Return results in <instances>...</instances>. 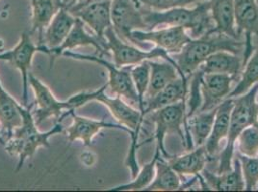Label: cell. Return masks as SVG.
<instances>
[{
  "instance_id": "obj_1",
  "label": "cell",
  "mask_w": 258,
  "mask_h": 192,
  "mask_svg": "<svg viewBox=\"0 0 258 192\" xmlns=\"http://www.w3.org/2000/svg\"><path fill=\"white\" fill-rule=\"evenodd\" d=\"M142 11L149 30H153L159 25L179 26L189 31L192 39H198L214 28L208 0L199 2L194 8L179 7L166 11L143 8Z\"/></svg>"
},
{
  "instance_id": "obj_2",
  "label": "cell",
  "mask_w": 258,
  "mask_h": 192,
  "mask_svg": "<svg viewBox=\"0 0 258 192\" xmlns=\"http://www.w3.org/2000/svg\"><path fill=\"white\" fill-rule=\"evenodd\" d=\"M257 93L258 83L246 93L233 98L234 104L230 115L226 147L220 155L217 173H224L232 169L237 138L245 129L257 122Z\"/></svg>"
},
{
  "instance_id": "obj_3",
  "label": "cell",
  "mask_w": 258,
  "mask_h": 192,
  "mask_svg": "<svg viewBox=\"0 0 258 192\" xmlns=\"http://www.w3.org/2000/svg\"><path fill=\"white\" fill-rule=\"evenodd\" d=\"M244 47L245 43L226 35L205 34L198 39H192L179 53L175 54L173 60L184 74L190 76L212 54L219 51L238 54Z\"/></svg>"
},
{
  "instance_id": "obj_4",
  "label": "cell",
  "mask_w": 258,
  "mask_h": 192,
  "mask_svg": "<svg viewBox=\"0 0 258 192\" xmlns=\"http://www.w3.org/2000/svg\"><path fill=\"white\" fill-rule=\"evenodd\" d=\"M146 118L154 124L153 136L146 142L155 139L156 147L160 149L164 159L169 160L172 157L165 147V138L169 134L177 135L187 149L195 147L187 124V100L155 110L149 113Z\"/></svg>"
},
{
  "instance_id": "obj_5",
  "label": "cell",
  "mask_w": 258,
  "mask_h": 192,
  "mask_svg": "<svg viewBox=\"0 0 258 192\" xmlns=\"http://www.w3.org/2000/svg\"><path fill=\"white\" fill-rule=\"evenodd\" d=\"M104 37L107 41L108 50L112 54L114 64L118 67L134 66L146 61H152L157 58H162L163 60L170 62L177 68L182 79L189 80V78L181 71L176 62L173 60V58L170 57V54L161 48L156 46L151 50H143L141 48H138L137 46L127 42H124L122 39H120L118 34L114 30L113 26L108 28L104 34Z\"/></svg>"
},
{
  "instance_id": "obj_6",
  "label": "cell",
  "mask_w": 258,
  "mask_h": 192,
  "mask_svg": "<svg viewBox=\"0 0 258 192\" xmlns=\"http://www.w3.org/2000/svg\"><path fill=\"white\" fill-rule=\"evenodd\" d=\"M62 56L77 60L91 62L102 65L108 71V86H110L113 93L120 96L133 104H137L138 106V95L135 89V86L132 81V77L130 74L131 66L126 67H118L114 63H110L104 58L100 56L85 55V54L76 53L71 51H64Z\"/></svg>"
},
{
  "instance_id": "obj_7",
  "label": "cell",
  "mask_w": 258,
  "mask_h": 192,
  "mask_svg": "<svg viewBox=\"0 0 258 192\" xmlns=\"http://www.w3.org/2000/svg\"><path fill=\"white\" fill-rule=\"evenodd\" d=\"M42 52L48 55V49L45 45H36L33 42L30 33H22L17 45L10 50L0 53V61L7 62L16 67L22 75V96L24 106L28 105V76L32 66L35 54Z\"/></svg>"
},
{
  "instance_id": "obj_8",
  "label": "cell",
  "mask_w": 258,
  "mask_h": 192,
  "mask_svg": "<svg viewBox=\"0 0 258 192\" xmlns=\"http://www.w3.org/2000/svg\"><path fill=\"white\" fill-rule=\"evenodd\" d=\"M64 127L61 121H57L54 127L46 132L39 130L22 136H11L5 141V150L11 156H18L19 161L16 168L18 173L27 159H31L40 147L49 148V139L57 134L64 133Z\"/></svg>"
},
{
  "instance_id": "obj_9",
  "label": "cell",
  "mask_w": 258,
  "mask_h": 192,
  "mask_svg": "<svg viewBox=\"0 0 258 192\" xmlns=\"http://www.w3.org/2000/svg\"><path fill=\"white\" fill-rule=\"evenodd\" d=\"M28 83L32 88L35 95L36 109L33 112L37 125L50 118H55L57 121H61L67 116H70V108L67 100L60 101L54 95L51 89L43 83L39 78L32 73H29Z\"/></svg>"
},
{
  "instance_id": "obj_10",
  "label": "cell",
  "mask_w": 258,
  "mask_h": 192,
  "mask_svg": "<svg viewBox=\"0 0 258 192\" xmlns=\"http://www.w3.org/2000/svg\"><path fill=\"white\" fill-rule=\"evenodd\" d=\"M111 17L114 30L124 42L134 44L131 33L149 30L143 11L134 0H112Z\"/></svg>"
},
{
  "instance_id": "obj_11",
  "label": "cell",
  "mask_w": 258,
  "mask_h": 192,
  "mask_svg": "<svg viewBox=\"0 0 258 192\" xmlns=\"http://www.w3.org/2000/svg\"><path fill=\"white\" fill-rule=\"evenodd\" d=\"M134 44L138 43H153L169 54H178L192 38L187 30L179 26H168L161 29L153 30H135L131 33Z\"/></svg>"
},
{
  "instance_id": "obj_12",
  "label": "cell",
  "mask_w": 258,
  "mask_h": 192,
  "mask_svg": "<svg viewBox=\"0 0 258 192\" xmlns=\"http://www.w3.org/2000/svg\"><path fill=\"white\" fill-rule=\"evenodd\" d=\"M234 16L237 32L239 35L245 34L244 66L254 51L252 38L254 35L258 37L257 0H235Z\"/></svg>"
},
{
  "instance_id": "obj_13",
  "label": "cell",
  "mask_w": 258,
  "mask_h": 192,
  "mask_svg": "<svg viewBox=\"0 0 258 192\" xmlns=\"http://www.w3.org/2000/svg\"><path fill=\"white\" fill-rule=\"evenodd\" d=\"M75 111L76 110L70 111V116L73 118V121L68 128L64 129V133L70 144L74 143L76 140H80L84 146H91L94 138L104 129L122 130L131 135V131L120 124H113L104 120L81 117L76 115Z\"/></svg>"
},
{
  "instance_id": "obj_14",
  "label": "cell",
  "mask_w": 258,
  "mask_h": 192,
  "mask_svg": "<svg viewBox=\"0 0 258 192\" xmlns=\"http://www.w3.org/2000/svg\"><path fill=\"white\" fill-rule=\"evenodd\" d=\"M80 46H92L96 49L97 54L100 57L103 55H109L110 52L108 50L107 41L106 39H102L97 37V35H91L87 32L85 29V23L80 19L76 18V23L72 28L71 32L66 38L64 43H62L59 47L55 49H49L48 55L50 56V64L52 66L53 61L58 57L62 56L64 51H71L76 47Z\"/></svg>"
},
{
  "instance_id": "obj_15",
  "label": "cell",
  "mask_w": 258,
  "mask_h": 192,
  "mask_svg": "<svg viewBox=\"0 0 258 192\" xmlns=\"http://www.w3.org/2000/svg\"><path fill=\"white\" fill-rule=\"evenodd\" d=\"M236 77L231 75L204 74L201 82L202 105L199 112L209 111L218 107L224 100L228 98L232 90V84Z\"/></svg>"
},
{
  "instance_id": "obj_16",
  "label": "cell",
  "mask_w": 258,
  "mask_h": 192,
  "mask_svg": "<svg viewBox=\"0 0 258 192\" xmlns=\"http://www.w3.org/2000/svg\"><path fill=\"white\" fill-rule=\"evenodd\" d=\"M111 5L112 0L96 1L72 12V14L88 25L97 37L104 39L106 30L113 26Z\"/></svg>"
},
{
  "instance_id": "obj_17",
  "label": "cell",
  "mask_w": 258,
  "mask_h": 192,
  "mask_svg": "<svg viewBox=\"0 0 258 192\" xmlns=\"http://www.w3.org/2000/svg\"><path fill=\"white\" fill-rule=\"evenodd\" d=\"M214 28L208 34H222L239 40L235 26V0H208Z\"/></svg>"
},
{
  "instance_id": "obj_18",
  "label": "cell",
  "mask_w": 258,
  "mask_h": 192,
  "mask_svg": "<svg viewBox=\"0 0 258 192\" xmlns=\"http://www.w3.org/2000/svg\"><path fill=\"white\" fill-rule=\"evenodd\" d=\"M233 104V98H226L217 108L212 131L205 143V150L210 158L215 157L220 152L221 142L227 138Z\"/></svg>"
},
{
  "instance_id": "obj_19",
  "label": "cell",
  "mask_w": 258,
  "mask_h": 192,
  "mask_svg": "<svg viewBox=\"0 0 258 192\" xmlns=\"http://www.w3.org/2000/svg\"><path fill=\"white\" fill-rule=\"evenodd\" d=\"M209 190L216 191H242L245 190V181L242 174L241 163L238 158L233 159V167L224 173L214 174L205 170L201 173Z\"/></svg>"
},
{
  "instance_id": "obj_20",
  "label": "cell",
  "mask_w": 258,
  "mask_h": 192,
  "mask_svg": "<svg viewBox=\"0 0 258 192\" xmlns=\"http://www.w3.org/2000/svg\"><path fill=\"white\" fill-rule=\"evenodd\" d=\"M76 17L66 8H60L43 34V45L55 49L64 43L76 23Z\"/></svg>"
},
{
  "instance_id": "obj_21",
  "label": "cell",
  "mask_w": 258,
  "mask_h": 192,
  "mask_svg": "<svg viewBox=\"0 0 258 192\" xmlns=\"http://www.w3.org/2000/svg\"><path fill=\"white\" fill-rule=\"evenodd\" d=\"M210 157L208 156L205 145L196 147L190 152L181 155L171 157L168 160L172 169L181 178L183 176H200L205 169V165Z\"/></svg>"
},
{
  "instance_id": "obj_22",
  "label": "cell",
  "mask_w": 258,
  "mask_h": 192,
  "mask_svg": "<svg viewBox=\"0 0 258 192\" xmlns=\"http://www.w3.org/2000/svg\"><path fill=\"white\" fill-rule=\"evenodd\" d=\"M21 104L9 94L0 82V127L4 139H9L16 129L21 127L22 117Z\"/></svg>"
},
{
  "instance_id": "obj_23",
  "label": "cell",
  "mask_w": 258,
  "mask_h": 192,
  "mask_svg": "<svg viewBox=\"0 0 258 192\" xmlns=\"http://www.w3.org/2000/svg\"><path fill=\"white\" fill-rule=\"evenodd\" d=\"M188 84L189 80H184L181 77H179L170 85L164 87L157 94L151 97V99H148L146 101L145 108L146 116L149 113L160 108L166 107L183 100H187Z\"/></svg>"
},
{
  "instance_id": "obj_24",
  "label": "cell",
  "mask_w": 258,
  "mask_h": 192,
  "mask_svg": "<svg viewBox=\"0 0 258 192\" xmlns=\"http://www.w3.org/2000/svg\"><path fill=\"white\" fill-rule=\"evenodd\" d=\"M243 66V60L237 55L228 51H219L209 56L199 68L204 74L231 75L238 77Z\"/></svg>"
},
{
  "instance_id": "obj_25",
  "label": "cell",
  "mask_w": 258,
  "mask_h": 192,
  "mask_svg": "<svg viewBox=\"0 0 258 192\" xmlns=\"http://www.w3.org/2000/svg\"><path fill=\"white\" fill-rule=\"evenodd\" d=\"M181 177L173 170L168 160L159 157L155 165V176L146 191H175L181 190Z\"/></svg>"
},
{
  "instance_id": "obj_26",
  "label": "cell",
  "mask_w": 258,
  "mask_h": 192,
  "mask_svg": "<svg viewBox=\"0 0 258 192\" xmlns=\"http://www.w3.org/2000/svg\"><path fill=\"white\" fill-rule=\"evenodd\" d=\"M151 78L150 85L146 94V101L157 94L160 90L180 77L177 68L170 62L150 61Z\"/></svg>"
},
{
  "instance_id": "obj_27",
  "label": "cell",
  "mask_w": 258,
  "mask_h": 192,
  "mask_svg": "<svg viewBox=\"0 0 258 192\" xmlns=\"http://www.w3.org/2000/svg\"><path fill=\"white\" fill-rule=\"evenodd\" d=\"M217 108L209 111L197 112L193 116L187 118L188 130L195 147L205 145L210 136L215 120Z\"/></svg>"
},
{
  "instance_id": "obj_28",
  "label": "cell",
  "mask_w": 258,
  "mask_h": 192,
  "mask_svg": "<svg viewBox=\"0 0 258 192\" xmlns=\"http://www.w3.org/2000/svg\"><path fill=\"white\" fill-rule=\"evenodd\" d=\"M32 4V28L31 32L38 33L39 44L43 45V34L60 10L56 0H31Z\"/></svg>"
},
{
  "instance_id": "obj_29",
  "label": "cell",
  "mask_w": 258,
  "mask_h": 192,
  "mask_svg": "<svg viewBox=\"0 0 258 192\" xmlns=\"http://www.w3.org/2000/svg\"><path fill=\"white\" fill-rule=\"evenodd\" d=\"M160 149L156 147L154 157L151 161L146 163L142 169L140 168L139 173L135 178L132 179V181L124 184H120L118 186H115L111 188V191H140L146 190V188L150 185L151 181H153V178L155 176V165L158 158L160 157Z\"/></svg>"
},
{
  "instance_id": "obj_30",
  "label": "cell",
  "mask_w": 258,
  "mask_h": 192,
  "mask_svg": "<svg viewBox=\"0 0 258 192\" xmlns=\"http://www.w3.org/2000/svg\"><path fill=\"white\" fill-rule=\"evenodd\" d=\"M130 74L138 95V109L142 117L146 118L145 108H146V94L150 85L151 78V65L150 61L143 62L142 64L131 66Z\"/></svg>"
},
{
  "instance_id": "obj_31",
  "label": "cell",
  "mask_w": 258,
  "mask_h": 192,
  "mask_svg": "<svg viewBox=\"0 0 258 192\" xmlns=\"http://www.w3.org/2000/svg\"><path fill=\"white\" fill-rule=\"evenodd\" d=\"M242 77L235 87L232 88L228 98H235L247 92L252 86L258 83V48L253 51L247 64Z\"/></svg>"
},
{
  "instance_id": "obj_32",
  "label": "cell",
  "mask_w": 258,
  "mask_h": 192,
  "mask_svg": "<svg viewBox=\"0 0 258 192\" xmlns=\"http://www.w3.org/2000/svg\"><path fill=\"white\" fill-rule=\"evenodd\" d=\"M238 154L246 157H258V121L245 129L237 138Z\"/></svg>"
},
{
  "instance_id": "obj_33",
  "label": "cell",
  "mask_w": 258,
  "mask_h": 192,
  "mask_svg": "<svg viewBox=\"0 0 258 192\" xmlns=\"http://www.w3.org/2000/svg\"><path fill=\"white\" fill-rule=\"evenodd\" d=\"M245 181V190H256L258 186V157H246L237 153Z\"/></svg>"
},
{
  "instance_id": "obj_34",
  "label": "cell",
  "mask_w": 258,
  "mask_h": 192,
  "mask_svg": "<svg viewBox=\"0 0 258 192\" xmlns=\"http://www.w3.org/2000/svg\"><path fill=\"white\" fill-rule=\"evenodd\" d=\"M139 7L154 11H166L173 8L187 7L190 4L205 0H134Z\"/></svg>"
},
{
  "instance_id": "obj_35",
  "label": "cell",
  "mask_w": 258,
  "mask_h": 192,
  "mask_svg": "<svg viewBox=\"0 0 258 192\" xmlns=\"http://www.w3.org/2000/svg\"><path fill=\"white\" fill-rule=\"evenodd\" d=\"M107 83L105 85L100 86L98 89L92 90V91H81L76 94L71 96L69 99H67V102L69 104L70 110H76L78 108L82 107L86 105L87 103L91 101H96L97 95L100 93V91L106 86Z\"/></svg>"
},
{
  "instance_id": "obj_36",
  "label": "cell",
  "mask_w": 258,
  "mask_h": 192,
  "mask_svg": "<svg viewBox=\"0 0 258 192\" xmlns=\"http://www.w3.org/2000/svg\"><path fill=\"white\" fill-rule=\"evenodd\" d=\"M96 1H103V0H85V1H83V2H80V3H77L76 5H74L73 7H71L70 9H69V11L74 12L77 10V9H79V8H81V7H83V6H85L87 4H90V3H92V2H96Z\"/></svg>"
},
{
  "instance_id": "obj_37",
  "label": "cell",
  "mask_w": 258,
  "mask_h": 192,
  "mask_svg": "<svg viewBox=\"0 0 258 192\" xmlns=\"http://www.w3.org/2000/svg\"><path fill=\"white\" fill-rule=\"evenodd\" d=\"M0 144L1 145H5V139L3 137V134H2V131L0 130Z\"/></svg>"
},
{
  "instance_id": "obj_38",
  "label": "cell",
  "mask_w": 258,
  "mask_h": 192,
  "mask_svg": "<svg viewBox=\"0 0 258 192\" xmlns=\"http://www.w3.org/2000/svg\"><path fill=\"white\" fill-rule=\"evenodd\" d=\"M257 101H258V93H257Z\"/></svg>"
},
{
  "instance_id": "obj_39",
  "label": "cell",
  "mask_w": 258,
  "mask_h": 192,
  "mask_svg": "<svg viewBox=\"0 0 258 192\" xmlns=\"http://www.w3.org/2000/svg\"><path fill=\"white\" fill-rule=\"evenodd\" d=\"M256 190H258V186H257V189H256Z\"/></svg>"
},
{
  "instance_id": "obj_40",
  "label": "cell",
  "mask_w": 258,
  "mask_h": 192,
  "mask_svg": "<svg viewBox=\"0 0 258 192\" xmlns=\"http://www.w3.org/2000/svg\"><path fill=\"white\" fill-rule=\"evenodd\" d=\"M257 1H258V0H257Z\"/></svg>"
}]
</instances>
